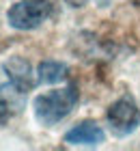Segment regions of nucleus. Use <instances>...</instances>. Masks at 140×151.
Segmentation results:
<instances>
[{"mask_svg":"<svg viewBox=\"0 0 140 151\" xmlns=\"http://www.w3.org/2000/svg\"><path fill=\"white\" fill-rule=\"evenodd\" d=\"M78 104V88L73 84H69L65 88H56V91L37 95L32 101V110L34 119L41 125H56L60 123L65 116L73 110V106Z\"/></svg>","mask_w":140,"mask_h":151,"instance_id":"f257e3e1","label":"nucleus"},{"mask_svg":"<svg viewBox=\"0 0 140 151\" xmlns=\"http://www.w3.org/2000/svg\"><path fill=\"white\" fill-rule=\"evenodd\" d=\"M52 0H22L13 4L6 13V22L15 30H34L52 17Z\"/></svg>","mask_w":140,"mask_h":151,"instance_id":"f03ea898","label":"nucleus"},{"mask_svg":"<svg viewBox=\"0 0 140 151\" xmlns=\"http://www.w3.org/2000/svg\"><path fill=\"white\" fill-rule=\"evenodd\" d=\"M108 125L116 136H129L140 125V108L131 95H123L112 101L106 112Z\"/></svg>","mask_w":140,"mask_h":151,"instance_id":"7ed1b4c3","label":"nucleus"},{"mask_svg":"<svg viewBox=\"0 0 140 151\" xmlns=\"http://www.w3.org/2000/svg\"><path fill=\"white\" fill-rule=\"evenodd\" d=\"M2 69L6 73V78H9V82L13 84V88L19 91V93L32 91L34 84H37V78H34V73H32L30 63L22 56H11L9 60H4Z\"/></svg>","mask_w":140,"mask_h":151,"instance_id":"20e7f679","label":"nucleus"},{"mask_svg":"<svg viewBox=\"0 0 140 151\" xmlns=\"http://www.w3.org/2000/svg\"><path fill=\"white\" fill-rule=\"evenodd\" d=\"M103 138H106V134L95 121H82L65 134L67 145H82V147H97L103 142Z\"/></svg>","mask_w":140,"mask_h":151,"instance_id":"39448f33","label":"nucleus"},{"mask_svg":"<svg viewBox=\"0 0 140 151\" xmlns=\"http://www.w3.org/2000/svg\"><path fill=\"white\" fill-rule=\"evenodd\" d=\"M67 65L58 63V60H43L37 67V80L41 84H56L67 78Z\"/></svg>","mask_w":140,"mask_h":151,"instance_id":"423d86ee","label":"nucleus"},{"mask_svg":"<svg viewBox=\"0 0 140 151\" xmlns=\"http://www.w3.org/2000/svg\"><path fill=\"white\" fill-rule=\"evenodd\" d=\"M9 116H11V112H9V104H6L4 99H0V125H4V123L9 121Z\"/></svg>","mask_w":140,"mask_h":151,"instance_id":"0eeeda50","label":"nucleus"},{"mask_svg":"<svg viewBox=\"0 0 140 151\" xmlns=\"http://www.w3.org/2000/svg\"><path fill=\"white\" fill-rule=\"evenodd\" d=\"M69 6H73V9H82L84 4H88V0H65Z\"/></svg>","mask_w":140,"mask_h":151,"instance_id":"6e6552de","label":"nucleus"},{"mask_svg":"<svg viewBox=\"0 0 140 151\" xmlns=\"http://www.w3.org/2000/svg\"><path fill=\"white\" fill-rule=\"evenodd\" d=\"M131 4H136V6H140V0H131Z\"/></svg>","mask_w":140,"mask_h":151,"instance_id":"1a4fd4ad","label":"nucleus"}]
</instances>
